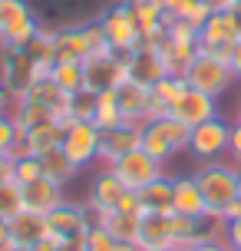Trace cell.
<instances>
[{
  "label": "cell",
  "instance_id": "cell-1",
  "mask_svg": "<svg viewBox=\"0 0 241 251\" xmlns=\"http://www.w3.org/2000/svg\"><path fill=\"white\" fill-rule=\"evenodd\" d=\"M238 176L241 169L235 162H202V169L195 172V182L205 195L208 215L212 218H238L241 215V199H238Z\"/></svg>",
  "mask_w": 241,
  "mask_h": 251
},
{
  "label": "cell",
  "instance_id": "cell-2",
  "mask_svg": "<svg viewBox=\"0 0 241 251\" xmlns=\"http://www.w3.org/2000/svg\"><path fill=\"white\" fill-rule=\"evenodd\" d=\"M99 24H102V30H106V40H109V53H113L116 60L129 63V53L142 43L139 17L129 7V0H119L113 7H106L102 17H99Z\"/></svg>",
  "mask_w": 241,
  "mask_h": 251
},
{
  "label": "cell",
  "instance_id": "cell-3",
  "mask_svg": "<svg viewBox=\"0 0 241 251\" xmlns=\"http://www.w3.org/2000/svg\"><path fill=\"white\" fill-rule=\"evenodd\" d=\"M189 126L178 123V119H172V116H162V119H149V123H142V139L139 146L152 159H159V162H169L172 155H178L182 149H189Z\"/></svg>",
  "mask_w": 241,
  "mask_h": 251
},
{
  "label": "cell",
  "instance_id": "cell-4",
  "mask_svg": "<svg viewBox=\"0 0 241 251\" xmlns=\"http://www.w3.org/2000/svg\"><path fill=\"white\" fill-rule=\"evenodd\" d=\"M185 83L192 89H198V93H208V96H225L235 83V73H231L228 60H221V56H212V53H202L189 63V70H185Z\"/></svg>",
  "mask_w": 241,
  "mask_h": 251
},
{
  "label": "cell",
  "instance_id": "cell-5",
  "mask_svg": "<svg viewBox=\"0 0 241 251\" xmlns=\"http://www.w3.org/2000/svg\"><path fill=\"white\" fill-rule=\"evenodd\" d=\"M40 26L43 24L26 0H0V47H26Z\"/></svg>",
  "mask_w": 241,
  "mask_h": 251
},
{
  "label": "cell",
  "instance_id": "cell-6",
  "mask_svg": "<svg viewBox=\"0 0 241 251\" xmlns=\"http://www.w3.org/2000/svg\"><path fill=\"white\" fill-rule=\"evenodd\" d=\"M43 76H50L43 66L33 63V56L24 50V47H0V83L17 93V96H24L26 89L33 86L37 79Z\"/></svg>",
  "mask_w": 241,
  "mask_h": 251
},
{
  "label": "cell",
  "instance_id": "cell-7",
  "mask_svg": "<svg viewBox=\"0 0 241 251\" xmlns=\"http://www.w3.org/2000/svg\"><path fill=\"white\" fill-rule=\"evenodd\" d=\"M228 146H231V123H225L221 116H212L208 123L192 126L189 152L198 162H218V159H225Z\"/></svg>",
  "mask_w": 241,
  "mask_h": 251
},
{
  "label": "cell",
  "instance_id": "cell-8",
  "mask_svg": "<svg viewBox=\"0 0 241 251\" xmlns=\"http://www.w3.org/2000/svg\"><path fill=\"white\" fill-rule=\"evenodd\" d=\"M60 149L70 155V162L76 165L79 172L89 169L93 162H99V126L89 119H73L66 123L63 132V146Z\"/></svg>",
  "mask_w": 241,
  "mask_h": 251
},
{
  "label": "cell",
  "instance_id": "cell-9",
  "mask_svg": "<svg viewBox=\"0 0 241 251\" xmlns=\"http://www.w3.org/2000/svg\"><path fill=\"white\" fill-rule=\"evenodd\" d=\"M109 169H113L116 176L122 178V185L132 188V192H139V188H145L149 182H155L159 176H165V172H162V162H159V159H152V155L142 149V146H139V149H132V152H126L122 159H116Z\"/></svg>",
  "mask_w": 241,
  "mask_h": 251
},
{
  "label": "cell",
  "instance_id": "cell-10",
  "mask_svg": "<svg viewBox=\"0 0 241 251\" xmlns=\"http://www.w3.org/2000/svg\"><path fill=\"white\" fill-rule=\"evenodd\" d=\"M47 231L56 245H79L83 235L89 231L86 215H83V205H73V201H63L60 208H53L47 215Z\"/></svg>",
  "mask_w": 241,
  "mask_h": 251
},
{
  "label": "cell",
  "instance_id": "cell-11",
  "mask_svg": "<svg viewBox=\"0 0 241 251\" xmlns=\"http://www.w3.org/2000/svg\"><path fill=\"white\" fill-rule=\"evenodd\" d=\"M162 76H169L162 63V53H159V43H139L136 50L129 53V63H126V79L139 83V86L152 89Z\"/></svg>",
  "mask_w": 241,
  "mask_h": 251
},
{
  "label": "cell",
  "instance_id": "cell-12",
  "mask_svg": "<svg viewBox=\"0 0 241 251\" xmlns=\"http://www.w3.org/2000/svg\"><path fill=\"white\" fill-rule=\"evenodd\" d=\"M235 43H238V33H235V24H231L228 13H212L202 24V30H198V50L202 53L228 60Z\"/></svg>",
  "mask_w": 241,
  "mask_h": 251
},
{
  "label": "cell",
  "instance_id": "cell-13",
  "mask_svg": "<svg viewBox=\"0 0 241 251\" xmlns=\"http://www.w3.org/2000/svg\"><path fill=\"white\" fill-rule=\"evenodd\" d=\"M86 70V89L89 93H106V89H119L126 83V63L116 60L113 53H99V56H89L83 63Z\"/></svg>",
  "mask_w": 241,
  "mask_h": 251
},
{
  "label": "cell",
  "instance_id": "cell-14",
  "mask_svg": "<svg viewBox=\"0 0 241 251\" xmlns=\"http://www.w3.org/2000/svg\"><path fill=\"white\" fill-rule=\"evenodd\" d=\"M139 139H142V126L136 123H119L109 126V129H99V162L113 165L126 152L139 149Z\"/></svg>",
  "mask_w": 241,
  "mask_h": 251
},
{
  "label": "cell",
  "instance_id": "cell-15",
  "mask_svg": "<svg viewBox=\"0 0 241 251\" xmlns=\"http://www.w3.org/2000/svg\"><path fill=\"white\" fill-rule=\"evenodd\" d=\"M63 132H66V126L56 123V119H53V123L30 126L10 155H24V152H30V155H47V152H53V149L63 146Z\"/></svg>",
  "mask_w": 241,
  "mask_h": 251
},
{
  "label": "cell",
  "instance_id": "cell-16",
  "mask_svg": "<svg viewBox=\"0 0 241 251\" xmlns=\"http://www.w3.org/2000/svg\"><path fill=\"white\" fill-rule=\"evenodd\" d=\"M215 96H208V93H198V89H185L182 93V100L172 106V119H178V123H185L192 129V126H198V123H208L212 116H218V106H215Z\"/></svg>",
  "mask_w": 241,
  "mask_h": 251
},
{
  "label": "cell",
  "instance_id": "cell-17",
  "mask_svg": "<svg viewBox=\"0 0 241 251\" xmlns=\"http://www.w3.org/2000/svg\"><path fill=\"white\" fill-rule=\"evenodd\" d=\"M66 201L63 195V185L60 182H53V178H37V182H30L24 185V208L26 212H37V215H50L53 208H60Z\"/></svg>",
  "mask_w": 241,
  "mask_h": 251
},
{
  "label": "cell",
  "instance_id": "cell-18",
  "mask_svg": "<svg viewBox=\"0 0 241 251\" xmlns=\"http://www.w3.org/2000/svg\"><path fill=\"white\" fill-rule=\"evenodd\" d=\"M129 7L139 17L142 43H159L165 37V26H169V13H165L162 0H129Z\"/></svg>",
  "mask_w": 241,
  "mask_h": 251
},
{
  "label": "cell",
  "instance_id": "cell-19",
  "mask_svg": "<svg viewBox=\"0 0 241 251\" xmlns=\"http://www.w3.org/2000/svg\"><path fill=\"white\" fill-rule=\"evenodd\" d=\"M116 96H119V109H122V119H126V123L142 126L145 119H149V102H152V89H145V86H139V83L126 79L122 86L116 89Z\"/></svg>",
  "mask_w": 241,
  "mask_h": 251
},
{
  "label": "cell",
  "instance_id": "cell-20",
  "mask_svg": "<svg viewBox=\"0 0 241 251\" xmlns=\"http://www.w3.org/2000/svg\"><path fill=\"white\" fill-rule=\"evenodd\" d=\"M7 231H10L13 245H26V248H37L43 238H50V231H47V215L26 212V208L17 215V218L7 222Z\"/></svg>",
  "mask_w": 241,
  "mask_h": 251
},
{
  "label": "cell",
  "instance_id": "cell-21",
  "mask_svg": "<svg viewBox=\"0 0 241 251\" xmlns=\"http://www.w3.org/2000/svg\"><path fill=\"white\" fill-rule=\"evenodd\" d=\"M152 248H175V238H172V215H155V212L142 215L139 251H152Z\"/></svg>",
  "mask_w": 241,
  "mask_h": 251
},
{
  "label": "cell",
  "instance_id": "cell-22",
  "mask_svg": "<svg viewBox=\"0 0 241 251\" xmlns=\"http://www.w3.org/2000/svg\"><path fill=\"white\" fill-rule=\"evenodd\" d=\"M126 192H132V188L122 185V178L116 176L109 165H102V172H96L93 185H89V195H86V199L93 201V205L106 208V212H113L116 205H119V199H122Z\"/></svg>",
  "mask_w": 241,
  "mask_h": 251
},
{
  "label": "cell",
  "instance_id": "cell-23",
  "mask_svg": "<svg viewBox=\"0 0 241 251\" xmlns=\"http://www.w3.org/2000/svg\"><path fill=\"white\" fill-rule=\"evenodd\" d=\"M53 50H56V63H86L93 56V50H89V43H86V33H83V24L56 30Z\"/></svg>",
  "mask_w": 241,
  "mask_h": 251
},
{
  "label": "cell",
  "instance_id": "cell-24",
  "mask_svg": "<svg viewBox=\"0 0 241 251\" xmlns=\"http://www.w3.org/2000/svg\"><path fill=\"white\" fill-rule=\"evenodd\" d=\"M139 199H142V208H145V212L172 215L175 212V178L159 176L155 182H149L145 188H139Z\"/></svg>",
  "mask_w": 241,
  "mask_h": 251
},
{
  "label": "cell",
  "instance_id": "cell-25",
  "mask_svg": "<svg viewBox=\"0 0 241 251\" xmlns=\"http://www.w3.org/2000/svg\"><path fill=\"white\" fill-rule=\"evenodd\" d=\"M175 215H185V218L208 215V205H205V195L195 176H175Z\"/></svg>",
  "mask_w": 241,
  "mask_h": 251
},
{
  "label": "cell",
  "instance_id": "cell-26",
  "mask_svg": "<svg viewBox=\"0 0 241 251\" xmlns=\"http://www.w3.org/2000/svg\"><path fill=\"white\" fill-rule=\"evenodd\" d=\"M159 53H162V63L169 73H178L185 76V70H189V63L198 56V47H185V43H172L169 37L159 40Z\"/></svg>",
  "mask_w": 241,
  "mask_h": 251
},
{
  "label": "cell",
  "instance_id": "cell-27",
  "mask_svg": "<svg viewBox=\"0 0 241 251\" xmlns=\"http://www.w3.org/2000/svg\"><path fill=\"white\" fill-rule=\"evenodd\" d=\"M139 225L142 215H129V212H109L106 215V231L116 241H126V245H139Z\"/></svg>",
  "mask_w": 241,
  "mask_h": 251
},
{
  "label": "cell",
  "instance_id": "cell-28",
  "mask_svg": "<svg viewBox=\"0 0 241 251\" xmlns=\"http://www.w3.org/2000/svg\"><path fill=\"white\" fill-rule=\"evenodd\" d=\"M50 79L63 89L66 96H73V93H79V89H86V70H83V63H53Z\"/></svg>",
  "mask_w": 241,
  "mask_h": 251
},
{
  "label": "cell",
  "instance_id": "cell-29",
  "mask_svg": "<svg viewBox=\"0 0 241 251\" xmlns=\"http://www.w3.org/2000/svg\"><path fill=\"white\" fill-rule=\"evenodd\" d=\"M40 165H43V176L53 178V182H60V185H66V182L79 172L76 165L70 162V155H66L63 149H53V152H47V155H40Z\"/></svg>",
  "mask_w": 241,
  "mask_h": 251
},
{
  "label": "cell",
  "instance_id": "cell-30",
  "mask_svg": "<svg viewBox=\"0 0 241 251\" xmlns=\"http://www.w3.org/2000/svg\"><path fill=\"white\" fill-rule=\"evenodd\" d=\"M93 123L99 126V129H109V126L126 123V119H122V109H119V96H116V89L96 93V116H93Z\"/></svg>",
  "mask_w": 241,
  "mask_h": 251
},
{
  "label": "cell",
  "instance_id": "cell-31",
  "mask_svg": "<svg viewBox=\"0 0 241 251\" xmlns=\"http://www.w3.org/2000/svg\"><path fill=\"white\" fill-rule=\"evenodd\" d=\"M24 212V185L20 182H3L0 185V218L10 222Z\"/></svg>",
  "mask_w": 241,
  "mask_h": 251
},
{
  "label": "cell",
  "instance_id": "cell-32",
  "mask_svg": "<svg viewBox=\"0 0 241 251\" xmlns=\"http://www.w3.org/2000/svg\"><path fill=\"white\" fill-rule=\"evenodd\" d=\"M93 116H96V93H89V89L73 93L70 106H66V123H73V119H89L93 123Z\"/></svg>",
  "mask_w": 241,
  "mask_h": 251
},
{
  "label": "cell",
  "instance_id": "cell-33",
  "mask_svg": "<svg viewBox=\"0 0 241 251\" xmlns=\"http://www.w3.org/2000/svg\"><path fill=\"white\" fill-rule=\"evenodd\" d=\"M43 178V165H40V155H13V182H20V185H30V182H37Z\"/></svg>",
  "mask_w": 241,
  "mask_h": 251
},
{
  "label": "cell",
  "instance_id": "cell-34",
  "mask_svg": "<svg viewBox=\"0 0 241 251\" xmlns=\"http://www.w3.org/2000/svg\"><path fill=\"white\" fill-rule=\"evenodd\" d=\"M116 245V238L106 231V228H89L83 241H79V251H109Z\"/></svg>",
  "mask_w": 241,
  "mask_h": 251
},
{
  "label": "cell",
  "instance_id": "cell-35",
  "mask_svg": "<svg viewBox=\"0 0 241 251\" xmlns=\"http://www.w3.org/2000/svg\"><path fill=\"white\" fill-rule=\"evenodd\" d=\"M20 129L13 123L10 113H0V152H13L17 149V142H20Z\"/></svg>",
  "mask_w": 241,
  "mask_h": 251
},
{
  "label": "cell",
  "instance_id": "cell-36",
  "mask_svg": "<svg viewBox=\"0 0 241 251\" xmlns=\"http://www.w3.org/2000/svg\"><path fill=\"white\" fill-rule=\"evenodd\" d=\"M225 241H228L231 251H241V215L225 222Z\"/></svg>",
  "mask_w": 241,
  "mask_h": 251
},
{
  "label": "cell",
  "instance_id": "cell-37",
  "mask_svg": "<svg viewBox=\"0 0 241 251\" xmlns=\"http://www.w3.org/2000/svg\"><path fill=\"white\" fill-rule=\"evenodd\" d=\"M228 159L241 169V123H231V146H228Z\"/></svg>",
  "mask_w": 241,
  "mask_h": 251
},
{
  "label": "cell",
  "instance_id": "cell-38",
  "mask_svg": "<svg viewBox=\"0 0 241 251\" xmlns=\"http://www.w3.org/2000/svg\"><path fill=\"white\" fill-rule=\"evenodd\" d=\"M185 251H231V248H228L225 238H212V241H198V245H192Z\"/></svg>",
  "mask_w": 241,
  "mask_h": 251
},
{
  "label": "cell",
  "instance_id": "cell-39",
  "mask_svg": "<svg viewBox=\"0 0 241 251\" xmlns=\"http://www.w3.org/2000/svg\"><path fill=\"white\" fill-rule=\"evenodd\" d=\"M13 182V155L10 152H0V185Z\"/></svg>",
  "mask_w": 241,
  "mask_h": 251
},
{
  "label": "cell",
  "instance_id": "cell-40",
  "mask_svg": "<svg viewBox=\"0 0 241 251\" xmlns=\"http://www.w3.org/2000/svg\"><path fill=\"white\" fill-rule=\"evenodd\" d=\"M228 66H231V73H235V79H241V40L231 47L228 53Z\"/></svg>",
  "mask_w": 241,
  "mask_h": 251
},
{
  "label": "cell",
  "instance_id": "cell-41",
  "mask_svg": "<svg viewBox=\"0 0 241 251\" xmlns=\"http://www.w3.org/2000/svg\"><path fill=\"white\" fill-rule=\"evenodd\" d=\"M13 102H17V93H10V89L0 83V113H10Z\"/></svg>",
  "mask_w": 241,
  "mask_h": 251
},
{
  "label": "cell",
  "instance_id": "cell-42",
  "mask_svg": "<svg viewBox=\"0 0 241 251\" xmlns=\"http://www.w3.org/2000/svg\"><path fill=\"white\" fill-rule=\"evenodd\" d=\"M205 3H208L212 13H228L231 7H235V0H205Z\"/></svg>",
  "mask_w": 241,
  "mask_h": 251
},
{
  "label": "cell",
  "instance_id": "cell-43",
  "mask_svg": "<svg viewBox=\"0 0 241 251\" xmlns=\"http://www.w3.org/2000/svg\"><path fill=\"white\" fill-rule=\"evenodd\" d=\"M185 3H189V0H162V7H165V13H169V17H178Z\"/></svg>",
  "mask_w": 241,
  "mask_h": 251
},
{
  "label": "cell",
  "instance_id": "cell-44",
  "mask_svg": "<svg viewBox=\"0 0 241 251\" xmlns=\"http://www.w3.org/2000/svg\"><path fill=\"white\" fill-rule=\"evenodd\" d=\"M228 17H231V24H235V33H238V40H241V3H235V7H231Z\"/></svg>",
  "mask_w": 241,
  "mask_h": 251
},
{
  "label": "cell",
  "instance_id": "cell-45",
  "mask_svg": "<svg viewBox=\"0 0 241 251\" xmlns=\"http://www.w3.org/2000/svg\"><path fill=\"white\" fill-rule=\"evenodd\" d=\"M3 245H10V231H7V222L0 218V248H3Z\"/></svg>",
  "mask_w": 241,
  "mask_h": 251
},
{
  "label": "cell",
  "instance_id": "cell-46",
  "mask_svg": "<svg viewBox=\"0 0 241 251\" xmlns=\"http://www.w3.org/2000/svg\"><path fill=\"white\" fill-rule=\"evenodd\" d=\"M109 251H139V245H126V241H116Z\"/></svg>",
  "mask_w": 241,
  "mask_h": 251
},
{
  "label": "cell",
  "instance_id": "cell-47",
  "mask_svg": "<svg viewBox=\"0 0 241 251\" xmlns=\"http://www.w3.org/2000/svg\"><path fill=\"white\" fill-rule=\"evenodd\" d=\"M0 251H37V248H26V245H13V241H10V245H3Z\"/></svg>",
  "mask_w": 241,
  "mask_h": 251
},
{
  "label": "cell",
  "instance_id": "cell-48",
  "mask_svg": "<svg viewBox=\"0 0 241 251\" xmlns=\"http://www.w3.org/2000/svg\"><path fill=\"white\" fill-rule=\"evenodd\" d=\"M235 123H241V100H238V109H235Z\"/></svg>",
  "mask_w": 241,
  "mask_h": 251
},
{
  "label": "cell",
  "instance_id": "cell-49",
  "mask_svg": "<svg viewBox=\"0 0 241 251\" xmlns=\"http://www.w3.org/2000/svg\"><path fill=\"white\" fill-rule=\"evenodd\" d=\"M152 251H182V248H152Z\"/></svg>",
  "mask_w": 241,
  "mask_h": 251
},
{
  "label": "cell",
  "instance_id": "cell-50",
  "mask_svg": "<svg viewBox=\"0 0 241 251\" xmlns=\"http://www.w3.org/2000/svg\"><path fill=\"white\" fill-rule=\"evenodd\" d=\"M238 199H241V176H238Z\"/></svg>",
  "mask_w": 241,
  "mask_h": 251
},
{
  "label": "cell",
  "instance_id": "cell-51",
  "mask_svg": "<svg viewBox=\"0 0 241 251\" xmlns=\"http://www.w3.org/2000/svg\"><path fill=\"white\" fill-rule=\"evenodd\" d=\"M235 3H241V0H235Z\"/></svg>",
  "mask_w": 241,
  "mask_h": 251
}]
</instances>
